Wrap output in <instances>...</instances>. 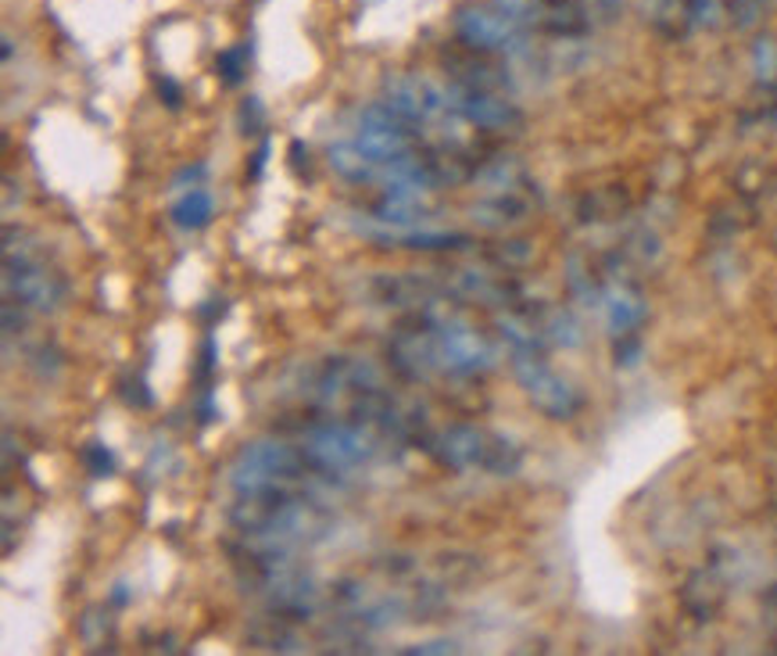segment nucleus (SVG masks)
<instances>
[{
    "label": "nucleus",
    "mask_w": 777,
    "mask_h": 656,
    "mask_svg": "<svg viewBox=\"0 0 777 656\" xmlns=\"http://www.w3.org/2000/svg\"><path fill=\"white\" fill-rule=\"evenodd\" d=\"M458 33H463V40L470 47L498 51V47H509L512 19L492 15V11H463V19H458Z\"/></svg>",
    "instance_id": "nucleus-1"
},
{
    "label": "nucleus",
    "mask_w": 777,
    "mask_h": 656,
    "mask_svg": "<svg viewBox=\"0 0 777 656\" xmlns=\"http://www.w3.org/2000/svg\"><path fill=\"white\" fill-rule=\"evenodd\" d=\"M176 216H180V223H183V226H201V223L208 219V197H205V194H194L191 202L180 205Z\"/></svg>",
    "instance_id": "nucleus-2"
}]
</instances>
